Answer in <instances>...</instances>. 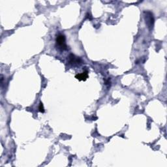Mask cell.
Instances as JSON below:
<instances>
[{"label":"cell","instance_id":"obj_1","mask_svg":"<svg viewBox=\"0 0 167 167\" xmlns=\"http://www.w3.org/2000/svg\"><path fill=\"white\" fill-rule=\"evenodd\" d=\"M55 42H56V45L58 48L61 50H66L67 49V45L65 43V37L64 35L59 34L57 35L56 39H55Z\"/></svg>","mask_w":167,"mask_h":167},{"label":"cell","instance_id":"obj_2","mask_svg":"<svg viewBox=\"0 0 167 167\" xmlns=\"http://www.w3.org/2000/svg\"><path fill=\"white\" fill-rule=\"evenodd\" d=\"M145 20H146V23L148 26L149 29H152L153 26L154 24V18L153 16V14L151 12H145Z\"/></svg>","mask_w":167,"mask_h":167},{"label":"cell","instance_id":"obj_3","mask_svg":"<svg viewBox=\"0 0 167 167\" xmlns=\"http://www.w3.org/2000/svg\"><path fill=\"white\" fill-rule=\"evenodd\" d=\"M88 71H84L80 73H78L75 75V78H76L79 81H86L88 78Z\"/></svg>","mask_w":167,"mask_h":167},{"label":"cell","instance_id":"obj_4","mask_svg":"<svg viewBox=\"0 0 167 167\" xmlns=\"http://www.w3.org/2000/svg\"><path fill=\"white\" fill-rule=\"evenodd\" d=\"M69 63L72 65H80L82 64V60L78 57H76L73 54H71L69 56Z\"/></svg>","mask_w":167,"mask_h":167},{"label":"cell","instance_id":"obj_5","mask_svg":"<svg viewBox=\"0 0 167 167\" xmlns=\"http://www.w3.org/2000/svg\"><path fill=\"white\" fill-rule=\"evenodd\" d=\"M39 110L41 112H45V108H44V106H43V104L42 103H40L39 106Z\"/></svg>","mask_w":167,"mask_h":167}]
</instances>
